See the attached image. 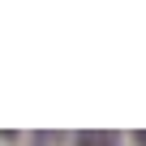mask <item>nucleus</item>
Listing matches in <instances>:
<instances>
[{"label":"nucleus","instance_id":"1","mask_svg":"<svg viewBox=\"0 0 146 146\" xmlns=\"http://www.w3.org/2000/svg\"><path fill=\"white\" fill-rule=\"evenodd\" d=\"M78 146H116L112 133H78Z\"/></svg>","mask_w":146,"mask_h":146}]
</instances>
